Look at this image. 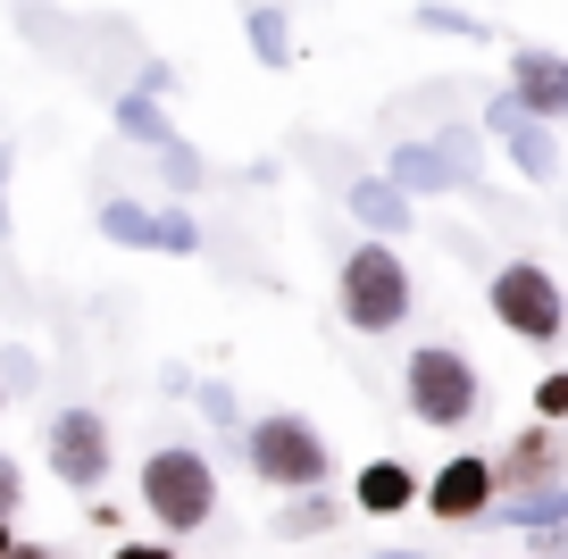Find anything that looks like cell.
<instances>
[{
  "instance_id": "cell-1",
  "label": "cell",
  "mask_w": 568,
  "mask_h": 559,
  "mask_svg": "<svg viewBox=\"0 0 568 559\" xmlns=\"http://www.w3.org/2000/svg\"><path fill=\"white\" fill-rule=\"evenodd\" d=\"M217 501H226V485H217V459L201 451V443H151V451L134 459V509L160 526L168 542L210 535Z\"/></svg>"
},
{
  "instance_id": "cell-2",
  "label": "cell",
  "mask_w": 568,
  "mask_h": 559,
  "mask_svg": "<svg viewBox=\"0 0 568 559\" xmlns=\"http://www.w3.org/2000/svg\"><path fill=\"white\" fill-rule=\"evenodd\" d=\"M234 459H243V476L260 492H276V501L318 492L326 476H335V443H326V426L310 418V409H260V418H243Z\"/></svg>"
},
{
  "instance_id": "cell-3",
  "label": "cell",
  "mask_w": 568,
  "mask_h": 559,
  "mask_svg": "<svg viewBox=\"0 0 568 559\" xmlns=\"http://www.w3.org/2000/svg\"><path fill=\"white\" fill-rule=\"evenodd\" d=\"M335 317L352 334H368V343H385V334H402L409 317H418V276H409L402 243H368L359 234L352 251L335 260Z\"/></svg>"
},
{
  "instance_id": "cell-4",
  "label": "cell",
  "mask_w": 568,
  "mask_h": 559,
  "mask_svg": "<svg viewBox=\"0 0 568 559\" xmlns=\"http://www.w3.org/2000/svg\"><path fill=\"white\" fill-rule=\"evenodd\" d=\"M402 409L426 435H468L485 418V367L460 343H418L402 359Z\"/></svg>"
},
{
  "instance_id": "cell-5",
  "label": "cell",
  "mask_w": 568,
  "mask_h": 559,
  "mask_svg": "<svg viewBox=\"0 0 568 559\" xmlns=\"http://www.w3.org/2000/svg\"><path fill=\"white\" fill-rule=\"evenodd\" d=\"M42 468H51V485L75 492V501L109 492V476H118V426H109V409H92V402L42 409Z\"/></svg>"
},
{
  "instance_id": "cell-6",
  "label": "cell",
  "mask_w": 568,
  "mask_h": 559,
  "mask_svg": "<svg viewBox=\"0 0 568 559\" xmlns=\"http://www.w3.org/2000/svg\"><path fill=\"white\" fill-rule=\"evenodd\" d=\"M485 309L527 350H551L568 334V293H560V276H551L544 260H501L494 276H485Z\"/></svg>"
},
{
  "instance_id": "cell-7",
  "label": "cell",
  "mask_w": 568,
  "mask_h": 559,
  "mask_svg": "<svg viewBox=\"0 0 568 559\" xmlns=\"http://www.w3.org/2000/svg\"><path fill=\"white\" fill-rule=\"evenodd\" d=\"M494 501H501L494 451H452L444 468L418 485V509H426L435 526H485V518H494Z\"/></svg>"
},
{
  "instance_id": "cell-8",
  "label": "cell",
  "mask_w": 568,
  "mask_h": 559,
  "mask_svg": "<svg viewBox=\"0 0 568 559\" xmlns=\"http://www.w3.org/2000/svg\"><path fill=\"white\" fill-rule=\"evenodd\" d=\"M494 485H501V501L544 492V485H568V443H560V426H544V418L510 426V435L494 443Z\"/></svg>"
},
{
  "instance_id": "cell-9",
  "label": "cell",
  "mask_w": 568,
  "mask_h": 559,
  "mask_svg": "<svg viewBox=\"0 0 568 559\" xmlns=\"http://www.w3.org/2000/svg\"><path fill=\"white\" fill-rule=\"evenodd\" d=\"M485 142H501V159H510L527 184H560V125L527 118L510 92H494V101H485Z\"/></svg>"
},
{
  "instance_id": "cell-10",
  "label": "cell",
  "mask_w": 568,
  "mask_h": 559,
  "mask_svg": "<svg viewBox=\"0 0 568 559\" xmlns=\"http://www.w3.org/2000/svg\"><path fill=\"white\" fill-rule=\"evenodd\" d=\"M510 92L527 118H544V125H568V51H551V42H518L510 51Z\"/></svg>"
},
{
  "instance_id": "cell-11",
  "label": "cell",
  "mask_w": 568,
  "mask_h": 559,
  "mask_svg": "<svg viewBox=\"0 0 568 559\" xmlns=\"http://www.w3.org/2000/svg\"><path fill=\"white\" fill-rule=\"evenodd\" d=\"M343 210H352V226L368 234V243L418 234V201H409L402 184H385V175H352V184H343Z\"/></svg>"
},
{
  "instance_id": "cell-12",
  "label": "cell",
  "mask_w": 568,
  "mask_h": 559,
  "mask_svg": "<svg viewBox=\"0 0 568 559\" xmlns=\"http://www.w3.org/2000/svg\"><path fill=\"white\" fill-rule=\"evenodd\" d=\"M418 485H426V476L385 451V459H359V476H352L343 501H352L359 518H409V509H418Z\"/></svg>"
},
{
  "instance_id": "cell-13",
  "label": "cell",
  "mask_w": 568,
  "mask_h": 559,
  "mask_svg": "<svg viewBox=\"0 0 568 559\" xmlns=\"http://www.w3.org/2000/svg\"><path fill=\"white\" fill-rule=\"evenodd\" d=\"M376 175H385V184H402L409 201H444V193H460V167H452V159L435 151V134H426V142H418V134H409V142H393Z\"/></svg>"
},
{
  "instance_id": "cell-14",
  "label": "cell",
  "mask_w": 568,
  "mask_h": 559,
  "mask_svg": "<svg viewBox=\"0 0 568 559\" xmlns=\"http://www.w3.org/2000/svg\"><path fill=\"white\" fill-rule=\"evenodd\" d=\"M343 518H352V501L318 485V492H293V501H276V509H267V535H276V542H326Z\"/></svg>"
},
{
  "instance_id": "cell-15",
  "label": "cell",
  "mask_w": 568,
  "mask_h": 559,
  "mask_svg": "<svg viewBox=\"0 0 568 559\" xmlns=\"http://www.w3.org/2000/svg\"><path fill=\"white\" fill-rule=\"evenodd\" d=\"M243 42H251V59H260L267 75H284L293 59H302V42H293V18H284L276 0H251V9H243Z\"/></svg>"
},
{
  "instance_id": "cell-16",
  "label": "cell",
  "mask_w": 568,
  "mask_h": 559,
  "mask_svg": "<svg viewBox=\"0 0 568 559\" xmlns=\"http://www.w3.org/2000/svg\"><path fill=\"white\" fill-rule=\"evenodd\" d=\"M109 125H118V142H134V151H168V142H176V118H168V101H151V92H118V101H109Z\"/></svg>"
},
{
  "instance_id": "cell-17",
  "label": "cell",
  "mask_w": 568,
  "mask_h": 559,
  "mask_svg": "<svg viewBox=\"0 0 568 559\" xmlns=\"http://www.w3.org/2000/svg\"><path fill=\"white\" fill-rule=\"evenodd\" d=\"M485 526H510V535H560L568 526V485H544V492H518V501H494V518Z\"/></svg>"
},
{
  "instance_id": "cell-18",
  "label": "cell",
  "mask_w": 568,
  "mask_h": 559,
  "mask_svg": "<svg viewBox=\"0 0 568 559\" xmlns=\"http://www.w3.org/2000/svg\"><path fill=\"white\" fill-rule=\"evenodd\" d=\"M92 226H101V243H118V251H151V201L109 193L101 210H92Z\"/></svg>"
},
{
  "instance_id": "cell-19",
  "label": "cell",
  "mask_w": 568,
  "mask_h": 559,
  "mask_svg": "<svg viewBox=\"0 0 568 559\" xmlns=\"http://www.w3.org/2000/svg\"><path fill=\"white\" fill-rule=\"evenodd\" d=\"M184 402H193V409H201V426H210V435H226V443L243 435V418H251V409H243V393H234L226 376H201V385L184 393Z\"/></svg>"
},
{
  "instance_id": "cell-20",
  "label": "cell",
  "mask_w": 568,
  "mask_h": 559,
  "mask_svg": "<svg viewBox=\"0 0 568 559\" xmlns=\"http://www.w3.org/2000/svg\"><path fill=\"white\" fill-rule=\"evenodd\" d=\"M201 243H210V234H201V217L184 210V201L151 210V251H160V260H201Z\"/></svg>"
},
{
  "instance_id": "cell-21",
  "label": "cell",
  "mask_w": 568,
  "mask_h": 559,
  "mask_svg": "<svg viewBox=\"0 0 568 559\" xmlns=\"http://www.w3.org/2000/svg\"><path fill=\"white\" fill-rule=\"evenodd\" d=\"M409 26H418V34H452V42H494V26H485L477 9H452V0H418Z\"/></svg>"
},
{
  "instance_id": "cell-22",
  "label": "cell",
  "mask_w": 568,
  "mask_h": 559,
  "mask_svg": "<svg viewBox=\"0 0 568 559\" xmlns=\"http://www.w3.org/2000/svg\"><path fill=\"white\" fill-rule=\"evenodd\" d=\"M151 167H160V184H168V193H184V201H193L201 193V184H210V159H201L193 151V142H168V151H151Z\"/></svg>"
},
{
  "instance_id": "cell-23",
  "label": "cell",
  "mask_w": 568,
  "mask_h": 559,
  "mask_svg": "<svg viewBox=\"0 0 568 559\" xmlns=\"http://www.w3.org/2000/svg\"><path fill=\"white\" fill-rule=\"evenodd\" d=\"M527 409H535L544 426H568V367H544V376H535Z\"/></svg>"
},
{
  "instance_id": "cell-24",
  "label": "cell",
  "mask_w": 568,
  "mask_h": 559,
  "mask_svg": "<svg viewBox=\"0 0 568 559\" xmlns=\"http://www.w3.org/2000/svg\"><path fill=\"white\" fill-rule=\"evenodd\" d=\"M0 385H9V393H34L42 385V359L26 343H9V350H0Z\"/></svg>"
},
{
  "instance_id": "cell-25",
  "label": "cell",
  "mask_w": 568,
  "mask_h": 559,
  "mask_svg": "<svg viewBox=\"0 0 568 559\" xmlns=\"http://www.w3.org/2000/svg\"><path fill=\"white\" fill-rule=\"evenodd\" d=\"M18 509H26V459L0 443V518H18Z\"/></svg>"
},
{
  "instance_id": "cell-26",
  "label": "cell",
  "mask_w": 568,
  "mask_h": 559,
  "mask_svg": "<svg viewBox=\"0 0 568 559\" xmlns=\"http://www.w3.org/2000/svg\"><path fill=\"white\" fill-rule=\"evenodd\" d=\"M109 559H184V542H168V535H125V542H109Z\"/></svg>"
},
{
  "instance_id": "cell-27",
  "label": "cell",
  "mask_w": 568,
  "mask_h": 559,
  "mask_svg": "<svg viewBox=\"0 0 568 559\" xmlns=\"http://www.w3.org/2000/svg\"><path fill=\"white\" fill-rule=\"evenodd\" d=\"M84 526L109 535V542H125V501H84Z\"/></svg>"
},
{
  "instance_id": "cell-28",
  "label": "cell",
  "mask_w": 568,
  "mask_h": 559,
  "mask_svg": "<svg viewBox=\"0 0 568 559\" xmlns=\"http://www.w3.org/2000/svg\"><path fill=\"white\" fill-rule=\"evenodd\" d=\"M134 92H151V101H168V92H176V68H168V59H142V84Z\"/></svg>"
},
{
  "instance_id": "cell-29",
  "label": "cell",
  "mask_w": 568,
  "mask_h": 559,
  "mask_svg": "<svg viewBox=\"0 0 568 559\" xmlns=\"http://www.w3.org/2000/svg\"><path fill=\"white\" fill-rule=\"evenodd\" d=\"M0 243H18V210H9V142H0Z\"/></svg>"
},
{
  "instance_id": "cell-30",
  "label": "cell",
  "mask_w": 568,
  "mask_h": 559,
  "mask_svg": "<svg viewBox=\"0 0 568 559\" xmlns=\"http://www.w3.org/2000/svg\"><path fill=\"white\" fill-rule=\"evenodd\" d=\"M9 559H68V551H59V542H42V535H18V542H9Z\"/></svg>"
},
{
  "instance_id": "cell-31",
  "label": "cell",
  "mask_w": 568,
  "mask_h": 559,
  "mask_svg": "<svg viewBox=\"0 0 568 559\" xmlns=\"http://www.w3.org/2000/svg\"><path fill=\"white\" fill-rule=\"evenodd\" d=\"M9 542H18V518H0V559H9Z\"/></svg>"
},
{
  "instance_id": "cell-32",
  "label": "cell",
  "mask_w": 568,
  "mask_h": 559,
  "mask_svg": "<svg viewBox=\"0 0 568 559\" xmlns=\"http://www.w3.org/2000/svg\"><path fill=\"white\" fill-rule=\"evenodd\" d=\"M376 559H418V551H376Z\"/></svg>"
},
{
  "instance_id": "cell-33",
  "label": "cell",
  "mask_w": 568,
  "mask_h": 559,
  "mask_svg": "<svg viewBox=\"0 0 568 559\" xmlns=\"http://www.w3.org/2000/svg\"><path fill=\"white\" fill-rule=\"evenodd\" d=\"M0 409H9V385H0Z\"/></svg>"
},
{
  "instance_id": "cell-34",
  "label": "cell",
  "mask_w": 568,
  "mask_h": 559,
  "mask_svg": "<svg viewBox=\"0 0 568 559\" xmlns=\"http://www.w3.org/2000/svg\"><path fill=\"white\" fill-rule=\"evenodd\" d=\"M518 559H535V551H518Z\"/></svg>"
},
{
  "instance_id": "cell-35",
  "label": "cell",
  "mask_w": 568,
  "mask_h": 559,
  "mask_svg": "<svg viewBox=\"0 0 568 559\" xmlns=\"http://www.w3.org/2000/svg\"><path fill=\"white\" fill-rule=\"evenodd\" d=\"M560 443H568V426H560Z\"/></svg>"
}]
</instances>
